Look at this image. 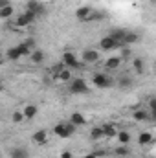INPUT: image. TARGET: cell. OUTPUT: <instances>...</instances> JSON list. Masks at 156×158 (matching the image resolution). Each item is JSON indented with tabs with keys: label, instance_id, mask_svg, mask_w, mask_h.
I'll use <instances>...</instances> for the list:
<instances>
[{
	"label": "cell",
	"instance_id": "11",
	"mask_svg": "<svg viewBox=\"0 0 156 158\" xmlns=\"http://www.w3.org/2000/svg\"><path fill=\"white\" fill-rule=\"evenodd\" d=\"M31 140H33V143H37V145H44V143L48 142V132H46L44 129H40L37 132H33Z\"/></svg>",
	"mask_w": 156,
	"mask_h": 158
},
{
	"label": "cell",
	"instance_id": "29",
	"mask_svg": "<svg viewBox=\"0 0 156 158\" xmlns=\"http://www.w3.org/2000/svg\"><path fill=\"white\" fill-rule=\"evenodd\" d=\"M127 155H129V149H127L125 145H121V147H116V156L123 158V156H127Z\"/></svg>",
	"mask_w": 156,
	"mask_h": 158
},
{
	"label": "cell",
	"instance_id": "21",
	"mask_svg": "<svg viewBox=\"0 0 156 158\" xmlns=\"http://www.w3.org/2000/svg\"><path fill=\"white\" fill-rule=\"evenodd\" d=\"M119 64H121V57H110V59H107V63H105V66H107L109 70H116Z\"/></svg>",
	"mask_w": 156,
	"mask_h": 158
},
{
	"label": "cell",
	"instance_id": "13",
	"mask_svg": "<svg viewBox=\"0 0 156 158\" xmlns=\"http://www.w3.org/2000/svg\"><path fill=\"white\" fill-rule=\"evenodd\" d=\"M44 59H46V55H44V52L42 50H33L31 52V55H30V61L33 63V64H40V63H44Z\"/></svg>",
	"mask_w": 156,
	"mask_h": 158
},
{
	"label": "cell",
	"instance_id": "14",
	"mask_svg": "<svg viewBox=\"0 0 156 158\" xmlns=\"http://www.w3.org/2000/svg\"><path fill=\"white\" fill-rule=\"evenodd\" d=\"M101 127H103L105 138H116V136H117V132H119V131H116V127H114L112 123H103Z\"/></svg>",
	"mask_w": 156,
	"mask_h": 158
},
{
	"label": "cell",
	"instance_id": "17",
	"mask_svg": "<svg viewBox=\"0 0 156 158\" xmlns=\"http://www.w3.org/2000/svg\"><path fill=\"white\" fill-rule=\"evenodd\" d=\"M70 121H72L76 127H83V125H86V119H84V116H83L81 112H74V114L70 116Z\"/></svg>",
	"mask_w": 156,
	"mask_h": 158
},
{
	"label": "cell",
	"instance_id": "15",
	"mask_svg": "<svg viewBox=\"0 0 156 158\" xmlns=\"http://www.w3.org/2000/svg\"><path fill=\"white\" fill-rule=\"evenodd\" d=\"M132 118L136 119V121H147V119H151V114H149L147 110H142V109H136V110L132 112Z\"/></svg>",
	"mask_w": 156,
	"mask_h": 158
},
{
	"label": "cell",
	"instance_id": "23",
	"mask_svg": "<svg viewBox=\"0 0 156 158\" xmlns=\"http://www.w3.org/2000/svg\"><path fill=\"white\" fill-rule=\"evenodd\" d=\"M117 142H119V143H121V145H127V143H129V142H130V134H129V132H127V131H119V132H117Z\"/></svg>",
	"mask_w": 156,
	"mask_h": 158
},
{
	"label": "cell",
	"instance_id": "2",
	"mask_svg": "<svg viewBox=\"0 0 156 158\" xmlns=\"http://www.w3.org/2000/svg\"><path fill=\"white\" fill-rule=\"evenodd\" d=\"M70 92L76 94V96H81V94H86L88 92V85L86 81L81 77H74L70 81Z\"/></svg>",
	"mask_w": 156,
	"mask_h": 158
},
{
	"label": "cell",
	"instance_id": "26",
	"mask_svg": "<svg viewBox=\"0 0 156 158\" xmlns=\"http://www.w3.org/2000/svg\"><path fill=\"white\" fill-rule=\"evenodd\" d=\"M138 33H134V31H127V37H125V44H134V42H138Z\"/></svg>",
	"mask_w": 156,
	"mask_h": 158
},
{
	"label": "cell",
	"instance_id": "12",
	"mask_svg": "<svg viewBox=\"0 0 156 158\" xmlns=\"http://www.w3.org/2000/svg\"><path fill=\"white\" fill-rule=\"evenodd\" d=\"M9 156L11 158H30V153L26 147H13L9 151Z\"/></svg>",
	"mask_w": 156,
	"mask_h": 158
},
{
	"label": "cell",
	"instance_id": "19",
	"mask_svg": "<svg viewBox=\"0 0 156 158\" xmlns=\"http://www.w3.org/2000/svg\"><path fill=\"white\" fill-rule=\"evenodd\" d=\"M90 138L92 140H103L105 138V132H103V127H94L92 131H90Z\"/></svg>",
	"mask_w": 156,
	"mask_h": 158
},
{
	"label": "cell",
	"instance_id": "30",
	"mask_svg": "<svg viewBox=\"0 0 156 158\" xmlns=\"http://www.w3.org/2000/svg\"><path fill=\"white\" fill-rule=\"evenodd\" d=\"M61 158H74V153H70V151H63V153H61Z\"/></svg>",
	"mask_w": 156,
	"mask_h": 158
},
{
	"label": "cell",
	"instance_id": "3",
	"mask_svg": "<svg viewBox=\"0 0 156 158\" xmlns=\"http://www.w3.org/2000/svg\"><path fill=\"white\" fill-rule=\"evenodd\" d=\"M94 85L97 86V88H109V86H112L114 85V79L110 77L109 74H103V72H99V74H94Z\"/></svg>",
	"mask_w": 156,
	"mask_h": 158
},
{
	"label": "cell",
	"instance_id": "1",
	"mask_svg": "<svg viewBox=\"0 0 156 158\" xmlns=\"http://www.w3.org/2000/svg\"><path fill=\"white\" fill-rule=\"evenodd\" d=\"M53 132H55V136H59V138H70V136L76 132V125H74L72 121H61V123H57V125L53 127Z\"/></svg>",
	"mask_w": 156,
	"mask_h": 158
},
{
	"label": "cell",
	"instance_id": "33",
	"mask_svg": "<svg viewBox=\"0 0 156 158\" xmlns=\"http://www.w3.org/2000/svg\"><path fill=\"white\" fill-rule=\"evenodd\" d=\"M151 2H153V4H156V0H151Z\"/></svg>",
	"mask_w": 156,
	"mask_h": 158
},
{
	"label": "cell",
	"instance_id": "31",
	"mask_svg": "<svg viewBox=\"0 0 156 158\" xmlns=\"http://www.w3.org/2000/svg\"><path fill=\"white\" fill-rule=\"evenodd\" d=\"M6 6H11L9 0H0V7H6Z\"/></svg>",
	"mask_w": 156,
	"mask_h": 158
},
{
	"label": "cell",
	"instance_id": "25",
	"mask_svg": "<svg viewBox=\"0 0 156 158\" xmlns=\"http://www.w3.org/2000/svg\"><path fill=\"white\" fill-rule=\"evenodd\" d=\"M149 142H153V134H151V132H142V134L138 136V143H140V145H145V143H149Z\"/></svg>",
	"mask_w": 156,
	"mask_h": 158
},
{
	"label": "cell",
	"instance_id": "27",
	"mask_svg": "<svg viewBox=\"0 0 156 158\" xmlns=\"http://www.w3.org/2000/svg\"><path fill=\"white\" fill-rule=\"evenodd\" d=\"M24 112H20V110H15L13 114H11V119H13V123H22L24 121Z\"/></svg>",
	"mask_w": 156,
	"mask_h": 158
},
{
	"label": "cell",
	"instance_id": "28",
	"mask_svg": "<svg viewBox=\"0 0 156 158\" xmlns=\"http://www.w3.org/2000/svg\"><path fill=\"white\" fill-rule=\"evenodd\" d=\"M132 68L136 70V72H143V61L142 59H132Z\"/></svg>",
	"mask_w": 156,
	"mask_h": 158
},
{
	"label": "cell",
	"instance_id": "32",
	"mask_svg": "<svg viewBox=\"0 0 156 158\" xmlns=\"http://www.w3.org/2000/svg\"><path fill=\"white\" fill-rule=\"evenodd\" d=\"M83 158H99V156H97L96 153H88V155H84Z\"/></svg>",
	"mask_w": 156,
	"mask_h": 158
},
{
	"label": "cell",
	"instance_id": "6",
	"mask_svg": "<svg viewBox=\"0 0 156 158\" xmlns=\"http://www.w3.org/2000/svg\"><path fill=\"white\" fill-rule=\"evenodd\" d=\"M97 61H99V52H97V50L86 48V50L83 52V63H84V64H94V63H97Z\"/></svg>",
	"mask_w": 156,
	"mask_h": 158
},
{
	"label": "cell",
	"instance_id": "5",
	"mask_svg": "<svg viewBox=\"0 0 156 158\" xmlns=\"http://www.w3.org/2000/svg\"><path fill=\"white\" fill-rule=\"evenodd\" d=\"M35 19H37V15H35V13L26 11V13H22V15H18V17L15 19V26H17V28H26V26H30Z\"/></svg>",
	"mask_w": 156,
	"mask_h": 158
},
{
	"label": "cell",
	"instance_id": "4",
	"mask_svg": "<svg viewBox=\"0 0 156 158\" xmlns=\"http://www.w3.org/2000/svg\"><path fill=\"white\" fill-rule=\"evenodd\" d=\"M63 63L66 64V68H83V61H79L77 55L76 53H72V52H64V55H63Z\"/></svg>",
	"mask_w": 156,
	"mask_h": 158
},
{
	"label": "cell",
	"instance_id": "18",
	"mask_svg": "<svg viewBox=\"0 0 156 158\" xmlns=\"http://www.w3.org/2000/svg\"><path fill=\"white\" fill-rule=\"evenodd\" d=\"M22 112H24V116H26L28 119H33L35 116H37V112H39V109H37L35 105H26Z\"/></svg>",
	"mask_w": 156,
	"mask_h": 158
},
{
	"label": "cell",
	"instance_id": "22",
	"mask_svg": "<svg viewBox=\"0 0 156 158\" xmlns=\"http://www.w3.org/2000/svg\"><path fill=\"white\" fill-rule=\"evenodd\" d=\"M117 86H119V88H129V86H132V77H129V76L117 77Z\"/></svg>",
	"mask_w": 156,
	"mask_h": 158
},
{
	"label": "cell",
	"instance_id": "16",
	"mask_svg": "<svg viewBox=\"0 0 156 158\" xmlns=\"http://www.w3.org/2000/svg\"><path fill=\"white\" fill-rule=\"evenodd\" d=\"M20 57H22V52H20L18 46H13V48L7 50V59H9V61H18Z\"/></svg>",
	"mask_w": 156,
	"mask_h": 158
},
{
	"label": "cell",
	"instance_id": "7",
	"mask_svg": "<svg viewBox=\"0 0 156 158\" xmlns=\"http://www.w3.org/2000/svg\"><path fill=\"white\" fill-rule=\"evenodd\" d=\"M99 48H101L103 52H110V50H116V48H119V44H117V40L112 39L110 35H105L103 39L99 40Z\"/></svg>",
	"mask_w": 156,
	"mask_h": 158
},
{
	"label": "cell",
	"instance_id": "20",
	"mask_svg": "<svg viewBox=\"0 0 156 158\" xmlns=\"http://www.w3.org/2000/svg\"><path fill=\"white\" fill-rule=\"evenodd\" d=\"M13 13H15V7L13 6H6V7H0V19H9V17H13Z\"/></svg>",
	"mask_w": 156,
	"mask_h": 158
},
{
	"label": "cell",
	"instance_id": "24",
	"mask_svg": "<svg viewBox=\"0 0 156 158\" xmlns=\"http://www.w3.org/2000/svg\"><path fill=\"white\" fill-rule=\"evenodd\" d=\"M55 77L59 79V81H63V83H66V81H72V72H70V68H64V70L59 72Z\"/></svg>",
	"mask_w": 156,
	"mask_h": 158
},
{
	"label": "cell",
	"instance_id": "9",
	"mask_svg": "<svg viewBox=\"0 0 156 158\" xmlns=\"http://www.w3.org/2000/svg\"><path fill=\"white\" fill-rule=\"evenodd\" d=\"M28 11H31V13H35L37 17H40V15H44L46 13V9H44V6L40 4V2H37V0H28Z\"/></svg>",
	"mask_w": 156,
	"mask_h": 158
},
{
	"label": "cell",
	"instance_id": "10",
	"mask_svg": "<svg viewBox=\"0 0 156 158\" xmlns=\"http://www.w3.org/2000/svg\"><path fill=\"white\" fill-rule=\"evenodd\" d=\"M110 37L117 40L119 48L127 46V44H125V37H127V30H123V28H117V30H112V31H110Z\"/></svg>",
	"mask_w": 156,
	"mask_h": 158
},
{
	"label": "cell",
	"instance_id": "34",
	"mask_svg": "<svg viewBox=\"0 0 156 158\" xmlns=\"http://www.w3.org/2000/svg\"><path fill=\"white\" fill-rule=\"evenodd\" d=\"M154 66H156V61H154Z\"/></svg>",
	"mask_w": 156,
	"mask_h": 158
},
{
	"label": "cell",
	"instance_id": "8",
	"mask_svg": "<svg viewBox=\"0 0 156 158\" xmlns=\"http://www.w3.org/2000/svg\"><path fill=\"white\" fill-rule=\"evenodd\" d=\"M92 7L90 6H81L76 9V19H77L79 22H88V19L92 17Z\"/></svg>",
	"mask_w": 156,
	"mask_h": 158
}]
</instances>
